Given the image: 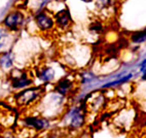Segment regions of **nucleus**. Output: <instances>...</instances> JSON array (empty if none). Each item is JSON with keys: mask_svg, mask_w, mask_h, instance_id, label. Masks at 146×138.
Returning <instances> with one entry per match:
<instances>
[{"mask_svg": "<svg viewBox=\"0 0 146 138\" xmlns=\"http://www.w3.org/2000/svg\"><path fill=\"white\" fill-rule=\"evenodd\" d=\"M105 31L104 25L100 20H94V21L90 22L89 24V32L94 35H101Z\"/></svg>", "mask_w": 146, "mask_h": 138, "instance_id": "f8f14e48", "label": "nucleus"}, {"mask_svg": "<svg viewBox=\"0 0 146 138\" xmlns=\"http://www.w3.org/2000/svg\"><path fill=\"white\" fill-rule=\"evenodd\" d=\"M43 93V87L26 88L15 95V100L18 106L27 107L32 105L41 97Z\"/></svg>", "mask_w": 146, "mask_h": 138, "instance_id": "f03ea898", "label": "nucleus"}, {"mask_svg": "<svg viewBox=\"0 0 146 138\" xmlns=\"http://www.w3.org/2000/svg\"><path fill=\"white\" fill-rule=\"evenodd\" d=\"M33 21L36 28L41 33H48L56 28L54 13H50V11H43V9L42 11L40 9L34 13Z\"/></svg>", "mask_w": 146, "mask_h": 138, "instance_id": "7ed1b4c3", "label": "nucleus"}, {"mask_svg": "<svg viewBox=\"0 0 146 138\" xmlns=\"http://www.w3.org/2000/svg\"><path fill=\"white\" fill-rule=\"evenodd\" d=\"M15 63V56L11 52L0 53V69L2 71H8L13 67Z\"/></svg>", "mask_w": 146, "mask_h": 138, "instance_id": "9b49d317", "label": "nucleus"}, {"mask_svg": "<svg viewBox=\"0 0 146 138\" xmlns=\"http://www.w3.org/2000/svg\"><path fill=\"white\" fill-rule=\"evenodd\" d=\"M130 40L135 44H141L146 42V28L131 33Z\"/></svg>", "mask_w": 146, "mask_h": 138, "instance_id": "ddd939ff", "label": "nucleus"}, {"mask_svg": "<svg viewBox=\"0 0 146 138\" xmlns=\"http://www.w3.org/2000/svg\"><path fill=\"white\" fill-rule=\"evenodd\" d=\"M104 103H105V97H104V95L97 94V95H95V96L92 98L91 101L89 102V106H91L93 109L97 110V109H99L100 107L104 104Z\"/></svg>", "mask_w": 146, "mask_h": 138, "instance_id": "4468645a", "label": "nucleus"}, {"mask_svg": "<svg viewBox=\"0 0 146 138\" xmlns=\"http://www.w3.org/2000/svg\"><path fill=\"white\" fill-rule=\"evenodd\" d=\"M130 78H132V74H128V75L123 76V78H119V79H116V81H111V83H107V85H104L103 86V88H113V87H116V86H119V85H121V83H125V81H128Z\"/></svg>", "mask_w": 146, "mask_h": 138, "instance_id": "dca6fc26", "label": "nucleus"}, {"mask_svg": "<svg viewBox=\"0 0 146 138\" xmlns=\"http://www.w3.org/2000/svg\"><path fill=\"white\" fill-rule=\"evenodd\" d=\"M9 81L13 90H23L32 86L33 79L27 71L13 69L9 71Z\"/></svg>", "mask_w": 146, "mask_h": 138, "instance_id": "20e7f679", "label": "nucleus"}, {"mask_svg": "<svg viewBox=\"0 0 146 138\" xmlns=\"http://www.w3.org/2000/svg\"><path fill=\"white\" fill-rule=\"evenodd\" d=\"M27 18L26 15L22 9H13L11 11L4 17L2 21V26L6 28L8 31L16 33V32L21 31L26 25Z\"/></svg>", "mask_w": 146, "mask_h": 138, "instance_id": "f257e3e1", "label": "nucleus"}, {"mask_svg": "<svg viewBox=\"0 0 146 138\" xmlns=\"http://www.w3.org/2000/svg\"><path fill=\"white\" fill-rule=\"evenodd\" d=\"M79 1H82V2H84V3H92V2H94L95 0H79Z\"/></svg>", "mask_w": 146, "mask_h": 138, "instance_id": "f3484780", "label": "nucleus"}, {"mask_svg": "<svg viewBox=\"0 0 146 138\" xmlns=\"http://www.w3.org/2000/svg\"><path fill=\"white\" fill-rule=\"evenodd\" d=\"M36 76L42 83H52L56 78V71L50 66H41L37 69Z\"/></svg>", "mask_w": 146, "mask_h": 138, "instance_id": "1a4fd4ad", "label": "nucleus"}, {"mask_svg": "<svg viewBox=\"0 0 146 138\" xmlns=\"http://www.w3.org/2000/svg\"><path fill=\"white\" fill-rule=\"evenodd\" d=\"M71 128H80L84 123V112L81 107H74L67 115Z\"/></svg>", "mask_w": 146, "mask_h": 138, "instance_id": "0eeeda50", "label": "nucleus"}, {"mask_svg": "<svg viewBox=\"0 0 146 138\" xmlns=\"http://www.w3.org/2000/svg\"><path fill=\"white\" fill-rule=\"evenodd\" d=\"M13 32L8 31L7 29L4 28L3 26L0 27V53L7 51V47L11 45L13 41Z\"/></svg>", "mask_w": 146, "mask_h": 138, "instance_id": "9d476101", "label": "nucleus"}, {"mask_svg": "<svg viewBox=\"0 0 146 138\" xmlns=\"http://www.w3.org/2000/svg\"><path fill=\"white\" fill-rule=\"evenodd\" d=\"M74 89H75L74 79L69 76H64L60 78L55 85V92L63 97H67L72 94Z\"/></svg>", "mask_w": 146, "mask_h": 138, "instance_id": "423d86ee", "label": "nucleus"}, {"mask_svg": "<svg viewBox=\"0 0 146 138\" xmlns=\"http://www.w3.org/2000/svg\"><path fill=\"white\" fill-rule=\"evenodd\" d=\"M112 6V0H96V7L99 11H106Z\"/></svg>", "mask_w": 146, "mask_h": 138, "instance_id": "2eb2a0df", "label": "nucleus"}, {"mask_svg": "<svg viewBox=\"0 0 146 138\" xmlns=\"http://www.w3.org/2000/svg\"><path fill=\"white\" fill-rule=\"evenodd\" d=\"M54 19H55L56 29H59L61 31L69 30L73 24L71 11L66 6L56 11L54 13Z\"/></svg>", "mask_w": 146, "mask_h": 138, "instance_id": "39448f33", "label": "nucleus"}, {"mask_svg": "<svg viewBox=\"0 0 146 138\" xmlns=\"http://www.w3.org/2000/svg\"><path fill=\"white\" fill-rule=\"evenodd\" d=\"M23 123L27 127L33 128L35 130H43L50 126L48 121L40 117H35V115H30L23 119Z\"/></svg>", "mask_w": 146, "mask_h": 138, "instance_id": "6e6552de", "label": "nucleus"}]
</instances>
